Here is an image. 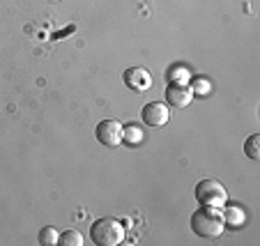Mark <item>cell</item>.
Returning <instances> with one entry per match:
<instances>
[{
  "mask_svg": "<svg viewBox=\"0 0 260 246\" xmlns=\"http://www.w3.org/2000/svg\"><path fill=\"white\" fill-rule=\"evenodd\" d=\"M223 214L219 207L201 205L196 212L191 214V230L203 239H216L223 235Z\"/></svg>",
  "mask_w": 260,
  "mask_h": 246,
  "instance_id": "cell-1",
  "label": "cell"
},
{
  "mask_svg": "<svg viewBox=\"0 0 260 246\" xmlns=\"http://www.w3.org/2000/svg\"><path fill=\"white\" fill-rule=\"evenodd\" d=\"M90 239L97 246H118L124 239V226L118 219H97L90 228Z\"/></svg>",
  "mask_w": 260,
  "mask_h": 246,
  "instance_id": "cell-2",
  "label": "cell"
},
{
  "mask_svg": "<svg viewBox=\"0 0 260 246\" xmlns=\"http://www.w3.org/2000/svg\"><path fill=\"white\" fill-rule=\"evenodd\" d=\"M196 200L201 205H210V207H223L228 202V193L223 189V184L216 182V180H201L196 184V191H193Z\"/></svg>",
  "mask_w": 260,
  "mask_h": 246,
  "instance_id": "cell-3",
  "label": "cell"
},
{
  "mask_svg": "<svg viewBox=\"0 0 260 246\" xmlns=\"http://www.w3.org/2000/svg\"><path fill=\"white\" fill-rule=\"evenodd\" d=\"M94 136L104 148H118L122 143V124L118 120H102L94 129Z\"/></svg>",
  "mask_w": 260,
  "mask_h": 246,
  "instance_id": "cell-4",
  "label": "cell"
},
{
  "mask_svg": "<svg viewBox=\"0 0 260 246\" xmlns=\"http://www.w3.org/2000/svg\"><path fill=\"white\" fill-rule=\"evenodd\" d=\"M164 94H166L168 106H173V109H187L193 99V92L187 83H171Z\"/></svg>",
  "mask_w": 260,
  "mask_h": 246,
  "instance_id": "cell-5",
  "label": "cell"
},
{
  "mask_svg": "<svg viewBox=\"0 0 260 246\" xmlns=\"http://www.w3.org/2000/svg\"><path fill=\"white\" fill-rule=\"evenodd\" d=\"M143 122L147 124V127H164V124L171 120V111H168L166 103L161 101H152V103H147L145 109H143Z\"/></svg>",
  "mask_w": 260,
  "mask_h": 246,
  "instance_id": "cell-6",
  "label": "cell"
},
{
  "mask_svg": "<svg viewBox=\"0 0 260 246\" xmlns=\"http://www.w3.org/2000/svg\"><path fill=\"white\" fill-rule=\"evenodd\" d=\"M223 209V226L228 230H240L242 226L246 223V212L242 209V205H235V202H226V205L221 207Z\"/></svg>",
  "mask_w": 260,
  "mask_h": 246,
  "instance_id": "cell-7",
  "label": "cell"
},
{
  "mask_svg": "<svg viewBox=\"0 0 260 246\" xmlns=\"http://www.w3.org/2000/svg\"><path fill=\"white\" fill-rule=\"evenodd\" d=\"M124 83H127V88L136 90V92H143V90H147L152 85V76L147 74L145 69L134 67V69H127V72H124Z\"/></svg>",
  "mask_w": 260,
  "mask_h": 246,
  "instance_id": "cell-8",
  "label": "cell"
},
{
  "mask_svg": "<svg viewBox=\"0 0 260 246\" xmlns=\"http://www.w3.org/2000/svg\"><path fill=\"white\" fill-rule=\"evenodd\" d=\"M122 140L127 145H141L143 143V129L136 127V124H127V127H122Z\"/></svg>",
  "mask_w": 260,
  "mask_h": 246,
  "instance_id": "cell-9",
  "label": "cell"
},
{
  "mask_svg": "<svg viewBox=\"0 0 260 246\" xmlns=\"http://www.w3.org/2000/svg\"><path fill=\"white\" fill-rule=\"evenodd\" d=\"M244 152H246V157H249L251 161H258V159H260V136H258V133H253V136L246 138Z\"/></svg>",
  "mask_w": 260,
  "mask_h": 246,
  "instance_id": "cell-10",
  "label": "cell"
},
{
  "mask_svg": "<svg viewBox=\"0 0 260 246\" xmlns=\"http://www.w3.org/2000/svg\"><path fill=\"white\" fill-rule=\"evenodd\" d=\"M58 244L60 246H81L83 244V237H81L79 230H64V232H60Z\"/></svg>",
  "mask_w": 260,
  "mask_h": 246,
  "instance_id": "cell-11",
  "label": "cell"
},
{
  "mask_svg": "<svg viewBox=\"0 0 260 246\" xmlns=\"http://www.w3.org/2000/svg\"><path fill=\"white\" fill-rule=\"evenodd\" d=\"M58 239H60V235H58L55 228L46 226V228L40 230V244L42 246H58Z\"/></svg>",
  "mask_w": 260,
  "mask_h": 246,
  "instance_id": "cell-12",
  "label": "cell"
},
{
  "mask_svg": "<svg viewBox=\"0 0 260 246\" xmlns=\"http://www.w3.org/2000/svg\"><path fill=\"white\" fill-rule=\"evenodd\" d=\"M187 81H189V72H184V69H177L173 74V83H187Z\"/></svg>",
  "mask_w": 260,
  "mask_h": 246,
  "instance_id": "cell-13",
  "label": "cell"
},
{
  "mask_svg": "<svg viewBox=\"0 0 260 246\" xmlns=\"http://www.w3.org/2000/svg\"><path fill=\"white\" fill-rule=\"evenodd\" d=\"M207 90H210V85H207L205 81H198V83H196V90L191 88V92H193V94H207Z\"/></svg>",
  "mask_w": 260,
  "mask_h": 246,
  "instance_id": "cell-14",
  "label": "cell"
},
{
  "mask_svg": "<svg viewBox=\"0 0 260 246\" xmlns=\"http://www.w3.org/2000/svg\"><path fill=\"white\" fill-rule=\"evenodd\" d=\"M49 3H58V0H49Z\"/></svg>",
  "mask_w": 260,
  "mask_h": 246,
  "instance_id": "cell-15",
  "label": "cell"
}]
</instances>
